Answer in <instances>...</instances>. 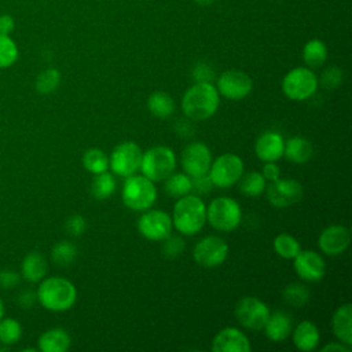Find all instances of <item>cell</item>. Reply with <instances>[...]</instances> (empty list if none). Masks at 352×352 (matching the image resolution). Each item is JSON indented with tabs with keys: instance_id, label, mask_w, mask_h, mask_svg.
<instances>
[{
	"instance_id": "f1b7e54d",
	"label": "cell",
	"mask_w": 352,
	"mask_h": 352,
	"mask_svg": "<svg viewBox=\"0 0 352 352\" xmlns=\"http://www.w3.org/2000/svg\"><path fill=\"white\" fill-rule=\"evenodd\" d=\"M164 190L168 195L180 198L183 195H187L191 192V177L186 173H170L165 179Z\"/></svg>"
},
{
	"instance_id": "8992f818",
	"label": "cell",
	"mask_w": 352,
	"mask_h": 352,
	"mask_svg": "<svg viewBox=\"0 0 352 352\" xmlns=\"http://www.w3.org/2000/svg\"><path fill=\"white\" fill-rule=\"evenodd\" d=\"M242 220V210L239 204L228 197H219L210 201L206 206V221L223 232L235 230Z\"/></svg>"
},
{
	"instance_id": "e575fe53",
	"label": "cell",
	"mask_w": 352,
	"mask_h": 352,
	"mask_svg": "<svg viewBox=\"0 0 352 352\" xmlns=\"http://www.w3.org/2000/svg\"><path fill=\"white\" fill-rule=\"evenodd\" d=\"M309 296L311 293L308 287L301 283H290L282 292L283 301L290 307H296V308L304 307L309 301Z\"/></svg>"
},
{
	"instance_id": "30bf717a",
	"label": "cell",
	"mask_w": 352,
	"mask_h": 352,
	"mask_svg": "<svg viewBox=\"0 0 352 352\" xmlns=\"http://www.w3.org/2000/svg\"><path fill=\"white\" fill-rule=\"evenodd\" d=\"M228 256V245L216 235H208L198 241L192 250L194 261L205 268H214L224 263Z\"/></svg>"
},
{
	"instance_id": "ba28073f",
	"label": "cell",
	"mask_w": 352,
	"mask_h": 352,
	"mask_svg": "<svg viewBox=\"0 0 352 352\" xmlns=\"http://www.w3.org/2000/svg\"><path fill=\"white\" fill-rule=\"evenodd\" d=\"M208 175L213 186L220 188L231 187L238 183L243 175V161L239 155L232 153L221 154L210 164Z\"/></svg>"
},
{
	"instance_id": "60d3db41",
	"label": "cell",
	"mask_w": 352,
	"mask_h": 352,
	"mask_svg": "<svg viewBox=\"0 0 352 352\" xmlns=\"http://www.w3.org/2000/svg\"><path fill=\"white\" fill-rule=\"evenodd\" d=\"M192 78L195 82H212L214 78V70L210 65L205 62H199L192 69Z\"/></svg>"
},
{
	"instance_id": "f6af8a7d",
	"label": "cell",
	"mask_w": 352,
	"mask_h": 352,
	"mask_svg": "<svg viewBox=\"0 0 352 352\" xmlns=\"http://www.w3.org/2000/svg\"><path fill=\"white\" fill-rule=\"evenodd\" d=\"M191 120H177V122L175 124V131L179 136L182 138H190L194 133V128L192 124L190 122Z\"/></svg>"
},
{
	"instance_id": "5b68a950",
	"label": "cell",
	"mask_w": 352,
	"mask_h": 352,
	"mask_svg": "<svg viewBox=\"0 0 352 352\" xmlns=\"http://www.w3.org/2000/svg\"><path fill=\"white\" fill-rule=\"evenodd\" d=\"M176 168V155L166 146H155L148 148L142 155L140 170L142 175L150 179L151 182H162Z\"/></svg>"
},
{
	"instance_id": "4dcf8cb0",
	"label": "cell",
	"mask_w": 352,
	"mask_h": 352,
	"mask_svg": "<svg viewBox=\"0 0 352 352\" xmlns=\"http://www.w3.org/2000/svg\"><path fill=\"white\" fill-rule=\"evenodd\" d=\"M77 246L69 241H59L52 246L51 260L59 267H67L77 258Z\"/></svg>"
},
{
	"instance_id": "8fae6325",
	"label": "cell",
	"mask_w": 352,
	"mask_h": 352,
	"mask_svg": "<svg viewBox=\"0 0 352 352\" xmlns=\"http://www.w3.org/2000/svg\"><path fill=\"white\" fill-rule=\"evenodd\" d=\"M270 316V309L264 301L257 297L246 296L235 305V318L250 330H261Z\"/></svg>"
},
{
	"instance_id": "7dc6e473",
	"label": "cell",
	"mask_w": 352,
	"mask_h": 352,
	"mask_svg": "<svg viewBox=\"0 0 352 352\" xmlns=\"http://www.w3.org/2000/svg\"><path fill=\"white\" fill-rule=\"evenodd\" d=\"M334 351H337V352H349L351 346L338 341V342H330V344H327L322 348V352H334Z\"/></svg>"
},
{
	"instance_id": "277c9868",
	"label": "cell",
	"mask_w": 352,
	"mask_h": 352,
	"mask_svg": "<svg viewBox=\"0 0 352 352\" xmlns=\"http://www.w3.org/2000/svg\"><path fill=\"white\" fill-rule=\"evenodd\" d=\"M121 198L126 208L135 212H144L154 205L157 199V188L154 182L146 176L131 175L125 177Z\"/></svg>"
},
{
	"instance_id": "52a82bcc",
	"label": "cell",
	"mask_w": 352,
	"mask_h": 352,
	"mask_svg": "<svg viewBox=\"0 0 352 352\" xmlns=\"http://www.w3.org/2000/svg\"><path fill=\"white\" fill-rule=\"evenodd\" d=\"M318 77L309 67L292 69L282 80V91L292 100H305L318 89Z\"/></svg>"
},
{
	"instance_id": "7402d4cb",
	"label": "cell",
	"mask_w": 352,
	"mask_h": 352,
	"mask_svg": "<svg viewBox=\"0 0 352 352\" xmlns=\"http://www.w3.org/2000/svg\"><path fill=\"white\" fill-rule=\"evenodd\" d=\"M47 261L40 252L28 253L21 264V278L30 283H37L45 278Z\"/></svg>"
},
{
	"instance_id": "ee69618b",
	"label": "cell",
	"mask_w": 352,
	"mask_h": 352,
	"mask_svg": "<svg viewBox=\"0 0 352 352\" xmlns=\"http://www.w3.org/2000/svg\"><path fill=\"white\" fill-rule=\"evenodd\" d=\"M36 301H37V294L32 290H28V289L19 292V294L16 296V302L23 309L32 308Z\"/></svg>"
},
{
	"instance_id": "603a6c76",
	"label": "cell",
	"mask_w": 352,
	"mask_h": 352,
	"mask_svg": "<svg viewBox=\"0 0 352 352\" xmlns=\"http://www.w3.org/2000/svg\"><path fill=\"white\" fill-rule=\"evenodd\" d=\"M319 330L311 320L300 322L293 330V344L300 351H314L319 344Z\"/></svg>"
},
{
	"instance_id": "484cf974",
	"label": "cell",
	"mask_w": 352,
	"mask_h": 352,
	"mask_svg": "<svg viewBox=\"0 0 352 352\" xmlns=\"http://www.w3.org/2000/svg\"><path fill=\"white\" fill-rule=\"evenodd\" d=\"M147 107L153 116L158 118H166L175 111V100L169 94L157 91L148 96Z\"/></svg>"
},
{
	"instance_id": "681fc988",
	"label": "cell",
	"mask_w": 352,
	"mask_h": 352,
	"mask_svg": "<svg viewBox=\"0 0 352 352\" xmlns=\"http://www.w3.org/2000/svg\"><path fill=\"white\" fill-rule=\"evenodd\" d=\"M197 4H199V6H209V4H212L214 0H194Z\"/></svg>"
},
{
	"instance_id": "f35d334b",
	"label": "cell",
	"mask_w": 352,
	"mask_h": 352,
	"mask_svg": "<svg viewBox=\"0 0 352 352\" xmlns=\"http://www.w3.org/2000/svg\"><path fill=\"white\" fill-rule=\"evenodd\" d=\"M342 78H344V73L340 67L329 66L327 69L323 70L320 76V84L326 89H336L342 82Z\"/></svg>"
},
{
	"instance_id": "74e56055",
	"label": "cell",
	"mask_w": 352,
	"mask_h": 352,
	"mask_svg": "<svg viewBox=\"0 0 352 352\" xmlns=\"http://www.w3.org/2000/svg\"><path fill=\"white\" fill-rule=\"evenodd\" d=\"M162 246L161 250L164 253L165 257L168 258H175L177 256H180L184 250V239L182 236L177 235H168L166 238L162 239Z\"/></svg>"
},
{
	"instance_id": "7bdbcfd3",
	"label": "cell",
	"mask_w": 352,
	"mask_h": 352,
	"mask_svg": "<svg viewBox=\"0 0 352 352\" xmlns=\"http://www.w3.org/2000/svg\"><path fill=\"white\" fill-rule=\"evenodd\" d=\"M21 282V274L12 270H3L0 271V287L3 289H12Z\"/></svg>"
},
{
	"instance_id": "9a60e30c",
	"label": "cell",
	"mask_w": 352,
	"mask_h": 352,
	"mask_svg": "<svg viewBox=\"0 0 352 352\" xmlns=\"http://www.w3.org/2000/svg\"><path fill=\"white\" fill-rule=\"evenodd\" d=\"M182 168L190 177L205 175L212 164V153L202 142H192L182 151Z\"/></svg>"
},
{
	"instance_id": "7a4b0ae2",
	"label": "cell",
	"mask_w": 352,
	"mask_h": 352,
	"mask_svg": "<svg viewBox=\"0 0 352 352\" xmlns=\"http://www.w3.org/2000/svg\"><path fill=\"white\" fill-rule=\"evenodd\" d=\"M36 294L37 301L51 312H65L70 309L77 300L76 286L62 276L41 279Z\"/></svg>"
},
{
	"instance_id": "1f68e13d",
	"label": "cell",
	"mask_w": 352,
	"mask_h": 352,
	"mask_svg": "<svg viewBox=\"0 0 352 352\" xmlns=\"http://www.w3.org/2000/svg\"><path fill=\"white\" fill-rule=\"evenodd\" d=\"M82 166L94 175L106 172L109 169V157L103 150L89 148L82 155Z\"/></svg>"
},
{
	"instance_id": "6da1fadb",
	"label": "cell",
	"mask_w": 352,
	"mask_h": 352,
	"mask_svg": "<svg viewBox=\"0 0 352 352\" xmlns=\"http://www.w3.org/2000/svg\"><path fill=\"white\" fill-rule=\"evenodd\" d=\"M220 104V95L212 82H195L182 98V110L191 121L212 117Z\"/></svg>"
},
{
	"instance_id": "f546056e",
	"label": "cell",
	"mask_w": 352,
	"mask_h": 352,
	"mask_svg": "<svg viewBox=\"0 0 352 352\" xmlns=\"http://www.w3.org/2000/svg\"><path fill=\"white\" fill-rule=\"evenodd\" d=\"M239 191L248 197H258L264 192L267 187V180L261 175V172H249L238 180Z\"/></svg>"
},
{
	"instance_id": "ac0fdd59",
	"label": "cell",
	"mask_w": 352,
	"mask_h": 352,
	"mask_svg": "<svg viewBox=\"0 0 352 352\" xmlns=\"http://www.w3.org/2000/svg\"><path fill=\"white\" fill-rule=\"evenodd\" d=\"M250 349L248 337L236 327H224L212 341L213 352H249Z\"/></svg>"
},
{
	"instance_id": "7c38bea8",
	"label": "cell",
	"mask_w": 352,
	"mask_h": 352,
	"mask_svg": "<svg viewBox=\"0 0 352 352\" xmlns=\"http://www.w3.org/2000/svg\"><path fill=\"white\" fill-rule=\"evenodd\" d=\"M253 88V80L242 70H226L217 78L216 89L219 95L231 99L241 100L246 98Z\"/></svg>"
},
{
	"instance_id": "bcb514c9",
	"label": "cell",
	"mask_w": 352,
	"mask_h": 352,
	"mask_svg": "<svg viewBox=\"0 0 352 352\" xmlns=\"http://www.w3.org/2000/svg\"><path fill=\"white\" fill-rule=\"evenodd\" d=\"M261 175L264 176L265 180L274 182V180H276V179L279 177L280 169H279V166H278L275 162H265V164L263 165Z\"/></svg>"
},
{
	"instance_id": "3957f363",
	"label": "cell",
	"mask_w": 352,
	"mask_h": 352,
	"mask_svg": "<svg viewBox=\"0 0 352 352\" xmlns=\"http://www.w3.org/2000/svg\"><path fill=\"white\" fill-rule=\"evenodd\" d=\"M206 223V205L194 194L180 197L172 212V224L183 235L198 234Z\"/></svg>"
},
{
	"instance_id": "4316f807",
	"label": "cell",
	"mask_w": 352,
	"mask_h": 352,
	"mask_svg": "<svg viewBox=\"0 0 352 352\" xmlns=\"http://www.w3.org/2000/svg\"><path fill=\"white\" fill-rule=\"evenodd\" d=\"M302 59L308 67H319L327 59V47L319 38H312L302 48Z\"/></svg>"
},
{
	"instance_id": "5bb4252c",
	"label": "cell",
	"mask_w": 352,
	"mask_h": 352,
	"mask_svg": "<svg viewBox=\"0 0 352 352\" xmlns=\"http://www.w3.org/2000/svg\"><path fill=\"white\" fill-rule=\"evenodd\" d=\"M267 199L275 208H287L302 198V186L294 179H276L265 187Z\"/></svg>"
},
{
	"instance_id": "836d02e7",
	"label": "cell",
	"mask_w": 352,
	"mask_h": 352,
	"mask_svg": "<svg viewBox=\"0 0 352 352\" xmlns=\"http://www.w3.org/2000/svg\"><path fill=\"white\" fill-rule=\"evenodd\" d=\"M22 337V326L14 318H1L0 319V344L10 346L16 344Z\"/></svg>"
},
{
	"instance_id": "ffe728a7",
	"label": "cell",
	"mask_w": 352,
	"mask_h": 352,
	"mask_svg": "<svg viewBox=\"0 0 352 352\" xmlns=\"http://www.w3.org/2000/svg\"><path fill=\"white\" fill-rule=\"evenodd\" d=\"M331 329L338 341L352 345V305L349 302L338 307L331 318Z\"/></svg>"
},
{
	"instance_id": "c3c4849f",
	"label": "cell",
	"mask_w": 352,
	"mask_h": 352,
	"mask_svg": "<svg viewBox=\"0 0 352 352\" xmlns=\"http://www.w3.org/2000/svg\"><path fill=\"white\" fill-rule=\"evenodd\" d=\"M14 29V19L10 15L0 16V33L8 34Z\"/></svg>"
},
{
	"instance_id": "d6986e66",
	"label": "cell",
	"mask_w": 352,
	"mask_h": 352,
	"mask_svg": "<svg viewBox=\"0 0 352 352\" xmlns=\"http://www.w3.org/2000/svg\"><path fill=\"white\" fill-rule=\"evenodd\" d=\"M285 139L279 132L265 131L263 132L254 144V153L263 162H275L283 157Z\"/></svg>"
},
{
	"instance_id": "cb8c5ba5",
	"label": "cell",
	"mask_w": 352,
	"mask_h": 352,
	"mask_svg": "<svg viewBox=\"0 0 352 352\" xmlns=\"http://www.w3.org/2000/svg\"><path fill=\"white\" fill-rule=\"evenodd\" d=\"M37 344L41 352H65L69 349L72 340L66 330L55 327L44 331L38 337Z\"/></svg>"
},
{
	"instance_id": "2e32d148",
	"label": "cell",
	"mask_w": 352,
	"mask_h": 352,
	"mask_svg": "<svg viewBox=\"0 0 352 352\" xmlns=\"http://www.w3.org/2000/svg\"><path fill=\"white\" fill-rule=\"evenodd\" d=\"M293 268L296 274L307 282H318L326 272L323 258L314 250H300L293 258Z\"/></svg>"
},
{
	"instance_id": "44dd1931",
	"label": "cell",
	"mask_w": 352,
	"mask_h": 352,
	"mask_svg": "<svg viewBox=\"0 0 352 352\" xmlns=\"http://www.w3.org/2000/svg\"><path fill=\"white\" fill-rule=\"evenodd\" d=\"M264 331L268 340L274 342H280L286 340V337L292 333V318L285 311H275L270 312V316L264 324Z\"/></svg>"
},
{
	"instance_id": "8d00e7d4",
	"label": "cell",
	"mask_w": 352,
	"mask_h": 352,
	"mask_svg": "<svg viewBox=\"0 0 352 352\" xmlns=\"http://www.w3.org/2000/svg\"><path fill=\"white\" fill-rule=\"evenodd\" d=\"M18 59L16 44L8 34L0 33V67H8Z\"/></svg>"
},
{
	"instance_id": "d6a6232c",
	"label": "cell",
	"mask_w": 352,
	"mask_h": 352,
	"mask_svg": "<svg viewBox=\"0 0 352 352\" xmlns=\"http://www.w3.org/2000/svg\"><path fill=\"white\" fill-rule=\"evenodd\" d=\"M274 250L278 256L286 260H293L301 250L298 241L290 234H279L274 239Z\"/></svg>"
},
{
	"instance_id": "9c48e42d",
	"label": "cell",
	"mask_w": 352,
	"mask_h": 352,
	"mask_svg": "<svg viewBox=\"0 0 352 352\" xmlns=\"http://www.w3.org/2000/svg\"><path fill=\"white\" fill-rule=\"evenodd\" d=\"M142 148L135 142H122L117 144L109 158V168L121 177L135 175L142 162Z\"/></svg>"
},
{
	"instance_id": "83f0119b",
	"label": "cell",
	"mask_w": 352,
	"mask_h": 352,
	"mask_svg": "<svg viewBox=\"0 0 352 352\" xmlns=\"http://www.w3.org/2000/svg\"><path fill=\"white\" fill-rule=\"evenodd\" d=\"M117 187V182L113 176V173L102 172L95 175L91 183V194L95 199H106L109 198Z\"/></svg>"
},
{
	"instance_id": "b9f144b4",
	"label": "cell",
	"mask_w": 352,
	"mask_h": 352,
	"mask_svg": "<svg viewBox=\"0 0 352 352\" xmlns=\"http://www.w3.org/2000/svg\"><path fill=\"white\" fill-rule=\"evenodd\" d=\"M212 188H213V183L208 173L191 177V191H194L195 194L198 195L208 194L212 191Z\"/></svg>"
},
{
	"instance_id": "d590c367",
	"label": "cell",
	"mask_w": 352,
	"mask_h": 352,
	"mask_svg": "<svg viewBox=\"0 0 352 352\" xmlns=\"http://www.w3.org/2000/svg\"><path fill=\"white\" fill-rule=\"evenodd\" d=\"M59 84H60V73H59V70H56L54 67H50V69L43 70L37 76L34 87H36V91L38 94L48 95V94H52L59 87Z\"/></svg>"
},
{
	"instance_id": "4fadbf2b",
	"label": "cell",
	"mask_w": 352,
	"mask_h": 352,
	"mask_svg": "<svg viewBox=\"0 0 352 352\" xmlns=\"http://www.w3.org/2000/svg\"><path fill=\"white\" fill-rule=\"evenodd\" d=\"M172 217L160 209H147L138 220L139 232L150 241H162L172 231Z\"/></svg>"
},
{
	"instance_id": "d4e9b609",
	"label": "cell",
	"mask_w": 352,
	"mask_h": 352,
	"mask_svg": "<svg viewBox=\"0 0 352 352\" xmlns=\"http://www.w3.org/2000/svg\"><path fill=\"white\" fill-rule=\"evenodd\" d=\"M314 154L312 143L301 136H293L285 142L283 155L294 164H305Z\"/></svg>"
},
{
	"instance_id": "ab89813d",
	"label": "cell",
	"mask_w": 352,
	"mask_h": 352,
	"mask_svg": "<svg viewBox=\"0 0 352 352\" xmlns=\"http://www.w3.org/2000/svg\"><path fill=\"white\" fill-rule=\"evenodd\" d=\"M87 228V221L81 214H72L65 223V230L72 236H80Z\"/></svg>"
},
{
	"instance_id": "f907efd6",
	"label": "cell",
	"mask_w": 352,
	"mask_h": 352,
	"mask_svg": "<svg viewBox=\"0 0 352 352\" xmlns=\"http://www.w3.org/2000/svg\"><path fill=\"white\" fill-rule=\"evenodd\" d=\"M4 316V304H3V300L0 298V319Z\"/></svg>"
},
{
	"instance_id": "e0dca14e",
	"label": "cell",
	"mask_w": 352,
	"mask_h": 352,
	"mask_svg": "<svg viewBox=\"0 0 352 352\" xmlns=\"http://www.w3.org/2000/svg\"><path fill=\"white\" fill-rule=\"evenodd\" d=\"M351 242V232L345 226L333 224L326 227L318 239L319 249L327 256H338L346 250Z\"/></svg>"
}]
</instances>
